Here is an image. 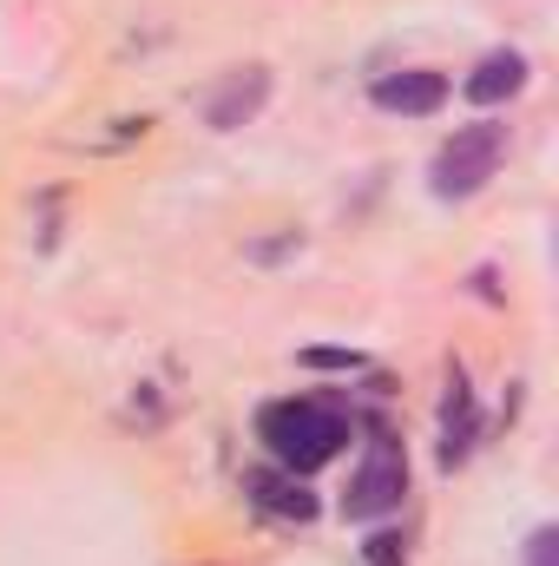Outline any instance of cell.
I'll return each instance as SVG.
<instances>
[{"mask_svg": "<svg viewBox=\"0 0 559 566\" xmlns=\"http://www.w3.org/2000/svg\"><path fill=\"white\" fill-rule=\"evenodd\" d=\"M257 441L271 448L277 468H289V474H316L323 461L342 454L349 422H342L329 402H316V396H289V402H271V409L257 416Z\"/></svg>", "mask_w": 559, "mask_h": 566, "instance_id": "cell-1", "label": "cell"}, {"mask_svg": "<svg viewBox=\"0 0 559 566\" xmlns=\"http://www.w3.org/2000/svg\"><path fill=\"white\" fill-rule=\"evenodd\" d=\"M500 151H507V126H494V119L461 126L454 139L434 151V165H428L434 198H474V191L500 171Z\"/></svg>", "mask_w": 559, "mask_h": 566, "instance_id": "cell-2", "label": "cell"}, {"mask_svg": "<svg viewBox=\"0 0 559 566\" xmlns=\"http://www.w3.org/2000/svg\"><path fill=\"white\" fill-rule=\"evenodd\" d=\"M402 494H409V454H402L389 434H376L369 454H362V468L349 474L342 514H349V521H382V514L402 507Z\"/></svg>", "mask_w": 559, "mask_h": 566, "instance_id": "cell-3", "label": "cell"}, {"mask_svg": "<svg viewBox=\"0 0 559 566\" xmlns=\"http://www.w3.org/2000/svg\"><path fill=\"white\" fill-rule=\"evenodd\" d=\"M369 99H376V113H402V119H428V113H441V106H447V73H434V66H409V73H382V80L369 86Z\"/></svg>", "mask_w": 559, "mask_h": 566, "instance_id": "cell-4", "label": "cell"}, {"mask_svg": "<svg viewBox=\"0 0 559 566\" xmlns=\"http://www.w3.org/2000/svg\"><path fill=\"white\" fill-rule=\"evenodd\" d=\"M264 99H271V73H264V66H244V73H231V80L211 93L204 126H211V133H238V126H251V119L264 113Z\"/></svg>", "mask_w": 559, "mask_h": 566, "instance_id": "cell-5", "label": "cell"}, {"mask_svg": "<svg viewBox=\"0 0 559 566\" xmlns=\"http://www.w3.org/2000/svg\"><path fill=\"white\" fill-rule=\"evenodd\" d=\"M244 494H251L264 514H277V521H316V494H309L303 474H289V468H251V474H244Z\"/></svg>", "mask_w": 559, "mask_h": 566, "instance_id": "cell-6", "label": "cell"}, {"mask_svg": "<svg viewBox=\"0 0 559 566\" xmlns=\"http://www.w3.org/2000/svg\"><path fill=\"white\" fill-rule=\"evenodd\" d=\"M520 86H527V53H514V46H494V53H487V60L467 73V86H461V93H467L474 106H500V99H514Z\"/></svg>", "mask_w": 559, "mask_h": 566, "instance_id": "cell-7", "label": "cell"}, {"mask_svg": "<svg viewBox=\"0 0 559 566\" xmlns=\"http://www.w3.org/2000/svg\"><path fill=\"white\" fill-rule=\"evenodd\" d=\"M467 448H474V396L454 376L447 382V409H441V461L454 468V461H467Z\"/></svg>", "mask_w": 559, "mask_h": 566, "instance_id": "cell-8", "label": "cell"}, {"mask_svg": "<svg viewBox=\"0 0 559 566\" xmlns=\"http://www.w3.org/2000/svg\"><path fill=\"white\" fill-rule=\"evenodd\" d=\"M527 566H559V527H534V541H527Z\"/></svg>", "mask_w": 559, "mask_h": 566, "instance_id": "cell-9", "label": "cell"}, {"mask_svg": "<svg viewBox=\"0 0 559 566\" xmlns=\"http://www.w3.org/2000/svg\"><path fill=\"white\" fill-rule=\"evenodd\" d=\"M303 363H309V369H362L356 349H303Z\"/></svg>", "mask_w": 559, "mask_h": 566, "instance_id": "cell-10", "label": "cell"}, {"mask_svg": "<svg viewBox=\"0 0 559 566\" xmlns=\"http://www.w3.org/2000/svg\"><path fill=\"white\" fill-rule=\"evenodd\" d=\"M362 554H369V566H402V541H395V534H369Z\"/></svg>", "mask_w": 559, "mask_h": 566, "instance_id": "cell-11", "label": "cell"}]
</instances>
